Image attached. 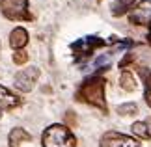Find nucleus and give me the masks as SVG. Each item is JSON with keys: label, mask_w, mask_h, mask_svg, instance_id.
<instances>
[{"label": "nucleus", "mask_w": 151, "mask_h": 147, "mask_svg": "<svg viewBox=\"0 0 151 147\" xmlns=\"http://www.w3.org/2000/svg\"><path fill=\"white\" fill-rule=\"evenodd\" d=\"M77 101L86 103L90 106H95L106 114L108 106H106V99H104V78L103 76H90V78H86L77 90Z\"/></svg>", "instance_id": "f257e3e1"}, {"label": "nucleus", "mask_w": 151, "mask_h": 147, "mask_svg": "<svg viewBox=\"0 0 151 147\" xmlns=\"http://www.w3.org/2000/svg\"><path fill=\"white\" fill-rule=\"evenodd\" d=\"M43 147H77V140H75L73 132L69 131L65 125H50L45 128L41 136Z\"/></svg>", "instance_id": "f03ea898"}, {"label": "nucleus", "mask_w": 151, "mask_h": 147, "mask_svg": "<svg viewBox=\"0 0 151 147\" xmlns=\"http://www.w3.org/2000/svg\"><path fill=\"white\" fill-rule=\"evenodd\" d=\"M0 11L9 21H32L28 0H0Z\"/></svg>", "instance_id": "7ed1b4c3"}, {"label": "nucleus", "mask_w": 151, "mask_h": 147, "mask_svg": "<svg viewBox=\"0 0 151 147\" xmlns=\"http://www.w3.org/2000/svg\"><path fill=\"white\" fill-rule=\"evenodd\" d=\"M106 45V41L97 37V36H86V37H80L77 39L75 43L71 45V50H73V56L75 60H86V58H90L97 49H101V47Z\"/></svg>", "instance_id": "20e7f679"}, {"label": "nucleus", "mask_w": 151, "mask_h": 147, "mask_svg": "<svg viewBox=\"0 0 151 147\" xmlns=\"http://www.w3.org/2000/svg\"><path fill=\"white\" fill-rule=\"evenodd\" d=\"M99 147H140V142H136L134 138L127 136V134L110 131L106 134H103Z\"/></svg>", "instance_id": "39448f33"}, {"label": "nucleus", "mask_w": 151, "mask_h": 147, "mask_svg": "<svg viewBox=\"0 0 151 147\" xmlns=\"http://www.w3.org/2000/svg\"><path fill=\"white\" fill-rule=\"evenodd\" d=\"M39 78V69L37 67H26L15 75V87L21 91H30Z\"/></svg>", "instance_id": "423d86ee"}, {"label": "nucleus", "mask_w": 151, "mask_h": 147, "mask_svg": "<svg viewBox=\"0 0 151 147\" xmlns=\"http://www.w3.org/2000/svg\"><path fill=\"white\" fill-rule=\"evenodd\" d=\"M129 21L136 26H149L151 22V0H142L136 8L131 9L129 13Z\"/></svg>", "instance_id": "0eeeda50"}, {"label": "nucleus", "mask_w": 151, "mask_h": 147, "mask_svg": "<svg viewBox=\"0 0 151 147\" xmlns=\"http://www.w3.org/2000/svg\"><path fill=\"white\" fill-rule=\"evenodd\" d=\"M21 104V99L17 97V95H13L8 87H4V86H0V108H6V110H13V108H17Z\"/></svg>", "instance_id": "6e6552de"}, {"label": "nucleus", "mask_w": 151, "mask_h": 147, "mask_svg": "<svg viewBox=\"0 0 151 147\" xmlns=\"http://www.w3.org/2000/svg\"><path fill=\"white\" fill-rule=\"evenodd\" d=\"M28 43V32L24 30V28H15L13 32L9 34V45H11V49H15V50H21L22 47H26Z\"/></svg>", "instance_id": "1a4fd4ad"}, {"label": "nucleus", "mask_w": 151, "mask_h": 147, "mask_svg": "<svg viewBox=\"0 0 151 147\" xmlns=\"http://www.w3.org/2000/svg\"><path fill=\"white\" fill-rule=\"evenodd\" d=\"M32 136H30V132H26L22 127H15L13 131L9 132V136H8V142H9V147H19L22 142H30Z\"/></svg>", "instance_id": "9d476101"}, {"label": "nucleus", "mask_w": 151, "mask_h": 147, "mask_svg": "<svg viewBox=\"0 0 151 147\" xmlns=\"http://www.w3.org/2000/svg\"><path fill=\"white\" fill-rule=\"evenodd\" d=\"M134 2L136 0H112V8H110V11H112L114 17H121V15H125L127 11L132 9Z\"/></svg>", "instance_id": "9b49d317"}, {"label": "nucleus", "mask_w": 151, "mask_h": 147, "mask_svg": "<svg viewBox=\"0 0 151 147\" xmlns=\"http://www.w3.org/2000/svg\"><path fill=\"white\" fill-rule=\"evenodd\" d=\"M119 86L123 87L125 91H134L136 90V82H134V76H132L131 73H123L119 76Z\"/></svg>", "instance_id": "f8f14e48"}, {"label": "nucleus", "mask_w": 151, "mask_h": 147, "mask_svg": "<svg viewBox=\"0 0 151 147\" xmlns=\"http://www.w3.org/2000/svg\"><path fill=\"white\" fill-rule=\"evenodd\" d=\"M131 128H132V134H134L136 138L149 140V136H147V125H146V121H136V123H134V125H132Z\"/></svg>", "instance_id": "ddd939ff"}, {"label": "nucleus", "mask_w": 151, "mask_h": 147, "mask_svg": "<svg viewBox=\"0 0 151 147\" xmlns=\"http://www.w3.org/2000/svg\"><path fill=\"white\" fill-rule=\"evenodd\" d=\"M138 112V106L134 103H127V104H121V106H118V114L119 115H132Z\"/></svg>", "instance_id": "4468645a"}, {"label": "nucleus", "mask_w": 151, "mask_h": 147, "mask_svg": "<svg viewBox=\"0 0 151 147\" xmlns=\"http://www.w3.org/2000/svg\"><path fill=\"white\" fill-rule=\"evenodd\" d=\"M144 95H146V103L151 106V73L144 75Z\"/></svg>", "instance_id": "2eb2a0df"}, {"label": "nucleus", "mask_w": 151, "mask_h": 147, "mask_svg": "<svg viewBox=\"0 0 151 147\" xmlns=\"http://www.w3.org/2000/svg\"><path fill=\"white\" fill-rule=\"evenodd\" d=\"M13 62L17 63V65H22V63H26V62H28V52H24V50H17L15 54H13Z\"/></svg>", "instance_id": "dca6fc26"}, {"label": "nucleus", "mask_w": 151, "mask_h": 147, "mask_svg": "<svg viewBox=\"0 0 151 147\" xmlns=\"http://www.w3.org/2000/svg\"><path fill=\"white\" fill-rule=\"evenodd\" d=\"M65 119L69 123V127H75V123H77V117L73 115V112H67V114H65Z\"/></svg>", "instance_id": "f3484780"}, {"label": "nucleus", "mask_w": 151, "mask_h": 147, "mask_svg": "<svg viewBox=\"0 0 151 147\" xmlns=\"http://www.w3.org/2000/svg\"><path fill=\"white\" fill-rule=\"evenodd\" d=\"M131 62H132V54H127V56L123 58V60H121V63H119V67H121V69H125V67L129 65Z\"/></svg>", "instance_id": "a211bd4d"}, {"label": "nucleus", "mask_w": 151, "mask_h": 147, "mask_svg": "<svg viewBox=\"0 0 151 147\" xmlns=\"http://www.w3.org/2000/svg\"><path fill=\"white\" fill-rule=\"evenodd\" d=\"M146 125H147V136H149V140H151V117L146 121Z\"/></svg>", "instance_id": "6ab92c4d"}, {"label": "nucleus", "mask_w": 151, "mask_h": 147, "mask_svg": "<svg viewBox=\"0 0 151 147\" xmlns=\"http://www.w3.org/2000/svg\"><path fill=\"white\" fill-rule=\"evenodd\" d=\"M147 43L151 45V22H149V30H147Z\"/></svg>", "instance_id": "aec40b11"}, {"label": "nucleus", "mask_w": 151, "mask_h": 147, "mask_svg": "<svg viewBox=\"0 0 151 147\" xmlns=\"http://www.w3.org/2000/svg\"><path fill=\"white\" fill-rule=\"evenodd\" d=\"M0 115H2V108H0Z\"/></svg>", "instance_id": "412c9836"}]
</instances>
